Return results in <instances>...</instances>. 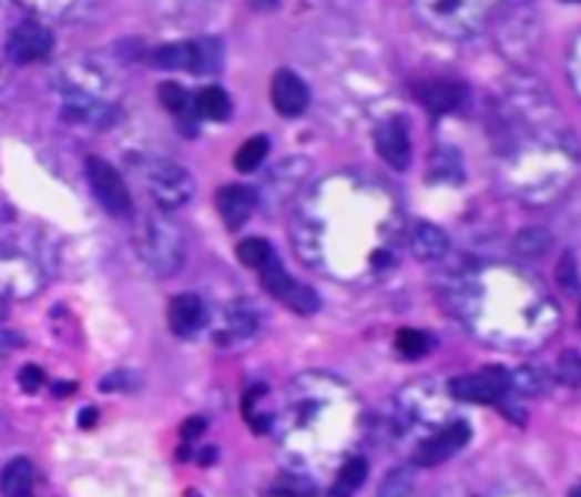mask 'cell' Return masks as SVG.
Returning <instances> with one entry per match:
<instances>
[{
    "mask_svg": "<svg viewBox=\"0 0 581 497\" xmlns=\"http://www.w3.org/2000/svg\"><path fill=\"white\" fill-rule=\"evenodd\" d=\"M455 311L479 339L526 352L560 326V311L550 305L538 280L513 267H479L455 283Z\"/></svg>",
    "mask_w": 581,
    "mask_h": 497,
    "instance_id": "cell-1",
    "label": "cell"
},
{
    "mask_svg": "<svg viewBox=\"0 0 581 497\" xmlns=\"http://www.w3.org/2000/svg\"><path fill=\"white\" fill-rule=\"evenodd\" d=\"M277 423L281 445L289 460L305 469L302 476L330 464L336 476L361 426V404L339 379L305 373L289 388Z\"/></svg>",
    "mask_w": 581,
    "mask_h": 497,
    "instance_id": "cell-2",
    "label": "cell"
},
{
    "mask_svg": "<svg viewBox=\"0 0 581 497\" xmlns=\"http://www.w3.org/2000/svg\"><path fill=\"white\" fill-rule=\"evenodd\" d=\"M53 91L60 97V115L75 128H106L119 115L106 69H96L94 60L69 62Z\"/></svg>",
    "mask_w": 581,
    "mask_h": 497,
    "instance_id": "cell-3",
    "label": "cell"
},
{
    "mask_svg": "<svg viewBox=\"0 0 581 497\" xmlns=\"http://www.w3.org/2000/svg\"><path fill=\"white\" fill-rule=\"evenodd\" d=\"M137 252L156 277H174L187 262V243L169 217L146 215L137 227Z\"/></svg>",
    "mask_w": 581,
    "mask_h": 497,
    "instance_id": "cell-4",
    "label": "cell"
},
{
    "mask_svg": "<svg viewBox=\"0 0 581 497\" xmlns=\"http://www.w3.org/2000/svg\"><path fill=\"white\" fill-rule=\"evenodd\" d=\"M137 169H141V181L146 186V193L165 212L184 209L193 200V193H196L190 171L172 162V159H143Z\"/></svg>",
    "mask_w": 581,
    "mask_h": 497,
    "instance_id": "cell-5",
    "label": "cell"
},
{
    "mask_svg": "<svg viewBox=\"0 0 581 497\" xmlns=\"http://www.w3.org/2000/svg\"><path fill=\"white\" fill-rule=\"evenodd\" d=\"M498 0H417L420 13L432 29L445 31V34H472L491 13Z\"/></svg>",
    "mask_w": 581,
    "mask_h": 497,
    "instance_id": "cell-6",
    "label": "cell"
},
{
    "mask_svg": "<svg viewBox=\"0 0 581 497\" xmlns=\"http://www.w3.org/2000/svg\"><path fill=\"white\" fill-rule=\"evenodd\" d=\"M44 274L32 248L17 240H0V293L3 295H32L41 290Z\"/></svg>",
    "mask_w": 581,
    "mask_h": 497,
    "instance_id": "cell-7",
    "label": "cell"
},
{
    "mask_svg": "<svg viewBox=\"0 0 581 497\" xmlns=\"http://www.w3.org/2000/svg\"><path fill=\"white\" fill-rule=\"evenodd\" d=\"M258 277H262V283H265L267 293L274 295V298H281L283 305H289L296 314H315L317 305H320V298H317L315 290H312L308 283H302V280L293 277V274L283 267L281 258H277V252L258 267Z\"/></svg>",
    "mask_w": 581,
    "mask_h": 497,
    "instance_id": "cell-8",
    "label": "cell"
},
{
    "mask_svg": "<svg viewBox=\"0 0 581 497\" xmlns=\"http://www.w3.org/2000/svg\"><path fill=\"white\" fill-rule=\"evenodd\" d=\"M510 373L501 371V367H486V371L467 373V376H457L448 383V392L451 398H460V402H472V404H498L507 398L510 392Z\"/></svg>",
    "mask_w": 581,
    "mask_h": 497,
    "instance_id": "cell-9",
    "label": "cell"
},
{
    "mask_svg": "<svg viewBox=\"0 0 581 497\" xmlns=\"http://www.w3.org/2000/svg\"><path fill=\"white\" fill-rule=\"evenodd\" d=\"M88 184L94 190L96 202L110 212V215H128L131 212V193H128L125 178L112 169L106 159H88Z\"/></svg>",
    "mask_w": 581,
    "mask_h": 497,
    "instance_id": "cell-10",
    "label": "cell"
},
{
    "mask_svg": "<svg viewBox=\"0 0 581 497\" xmlns=\"http://www.w3.org/2000/svg\"><path fill=\"white\" fill-rule=\"evenodd\" d=\"M470 442V423L467 419H451L441 429L420 442V448L414 450V464L417 466H436L445 464L448 457H455L457 450Z\"/></svg>",
    "mask_w": 581,
    "mask_h": 497,
    "instance_id": "cell-11",
    "label": "cell"
},
{
    "mask_svg": "<svg viewBox=\"0 0 581 497\" xmlns=\"http://www.w3.org/2000/svg\"><path fill=\"white\" fill-rule=\"evenodd\" d=\"M53 50V34L41 22H19L17 29L7 34V57L19 65L48 60Z\"/></svg>",
    "mask_w": 581,
    "mask_h": 497,
    "instance_id": "cell-12",
    "label": "cell"
},
{
    "mask_svg": "<svg viewBox=\"0 0 581 497\" xmlns=\"http://www.w3.org/2000/svg\"><path fill=\"white\" fill-rule=\"evenodd\" d=\"M271 100H274V106L281 115H302L308 103H312V91H308V84L302 81L293 69H281L274 81H271Z\"/></svg>",
    "mask_w": 581,
    "mask_h": 497,
    "instance_id": "cell-13",
    "label": "cell"
},
{
    "mask_svg": "<svg viewBox=\"0 0 581 497\" xmlns=\"http://www.w3.org/2000/svg\"><path fill=\"white\" fill-rule=\"evenodd\" d=\"M208 324V308H205V302L196 293H181L174 295L172 305H169V326H172V333L177 336H196L203 326Z\"/></svg>",
    "mask_w": 581,
    "mask_h": 497,
    "instance_id": "cell-14",
    "label": "cell"
},
{
    "mask_svg": "<svg viewBox=\"0 0 581 497\" xmlns=\"http://www.w3.org/2000/svg\"><path fill=\"white\" fill-rule=\"evenodd\" d=\"M377 153L393 165L395 171H405L410 165V134L401 119H386L379 122L377 134Z\"/></svg>",
    "mask_w": 581,
    "mask_h": 497,
    "instance_id": "cell-15",
    "label": "cell"
},
{
    "mask_svg": "<svg viewBox=\"0 0 581 497\" xmlns=\"http://www.w3.org/2000/svg\"><path fill=\"white\" fill-rule=\"evenodd\" d=\"M255 209V193L246 186H221L218 190V212L227 227H243Z\"/></svg>",
    "mask_w": 581,
    "mask_h": 497,
    "instance_id": "cell-16",
    "label": "cell"
},
{
    "mask_svg": "<svg viewBox=\"0 0 581 497\" xmlns=\"http://www.w3.org/2000/svg\"><path fill=\"white\" fill-rule=\"evenodd\" d=\"M410 252L420 258V262H439L445 258V252H448V233L436 227V224H414L410 227Z\"/></svg>",
    "mask_w": 581,
    "mask_h": 497,
    "instance_id": "cell-17",
    "label": "cell"
},
{
    "mask_svg": "<svg viewBox=\"0 0 581 497\" xmlns=\"http://www.w3.org/2000/svg\"><path fill=\"white\" fill-rule=\"evenodd\" d=\"M159 100H162V106L172 109L174 115H177V122H181V131H187V134H196V128H193V100H190V93L181 88V84H174V81H165V84H159Z\"/></svg>",
    "mask_w": 581,
    "mask_h": 497,
    "instance_id": "cell-18",
    "label": "cell"
},
{
    "mask_svg": "<svg viewBox=\"0 0 581 497\" xmlns=\"http://www.w3.org/2000/svg\"><path fill=\"white\" fill-rule=\"evenodd\" d=\"M34 485V466L26 457H17L0 473V491L7 497H26Z\"/></svg>",
    "mask_w": 581,
    "mask_h": 497,
    "instance_id": "cell-19",
    "label": "cell"
},
{
    "mask_svg": "<svg viewBox=\"0 0 581 497\" xmlns=\"http://www.w3.org/2000/svg\"><path fill=\"white\" fill-rule=\"evenodd\" d=\"M420 100L441 115V112H451L463 103V88L455 81H429L420 88Z\"/></svg>",
    "mask_w": 581,
    "mask_h": 497,
    "instance_id": "cell-20",
    "label": "cell"
},
{
    "mask_svg": "<svg viewBox=\"0 0 581 497\" xmlns=\"http://www.w3.org/2000/svg\"><path fill=\"white\" fill-rule=\"evenodd\" d=\"M193 44V65L190 72L196 75H215L224 62V50H221L218 38H200V41H190Z\"/></svg>",
    "mask_w": 581,
    "mask_h": 497,
    "instance_id": "cell-21",
    "label": "cell"
},
{
    "mask_svg": "<svg viewBox=\"0 0 581 497\" xmlns=\"http://www.w3.org/2000/svg\"><path fill=\"white\" fill-rule=\"evenodd\" d=\"M367 479V460L364 457H346L339 469H336V481H333V491L336 495H351L358 491Z\"/></svg>",
    "mask_w": 581,
    "mask_h": 497,
    "instance_id": "cell-22",
    "label": "cell"
},
{
    "mask_svg": "<svg viewBox=\"0 0 581 497\" xmlns=\"http://www.w3.org/2000/svg\"><path fill=\"white\" fill-rule=\"evenodd\" d=\"M193 106H196V112H200L203 119L224 122V119L231 115V97L221 91V88H203V91L196 93Z\"/></svg>",
    "mask_w": 581,
    "mask_h": 497,
    "instance_id": "cell-23",
    "label": "cell"
},
{
    "mask_svg": "<svg viewBox=\"0 0 581 497\" xmlns=\"http://www.w3.org/2000/svg\"><path fill=\"white\" fill-rule=\"evenodd\" d=\"M267 138H252L246 140L243 146H239V153H236V169L243 171V174H252V171H258V165L265 162L267 155Z\"/></svg>",
    "mask_w": 581,
    "mask_h": 497,
    "instance_id": "cell-24",
    "label": "cell"
},
{
    "mask_svg": "<svg viewBox=\"0 0 581 497\" xmlns=\"http://www.w3.org/2000/svg\"><path fill=\"white\" fill-rule=\"evenodd\" d=\"M153 62L162 69H190L193 65V44H165L153 53Z\"/></svg>",
    "mask_w": 581,
    "mask_h": 497,
    "instance_id": "cell-25",
    "label": "cell"
},
{
    "mask_svg": "<svg viewBox=\"0 0 581 497\" xmlns=\"http://www.w3.org/2000/svg\"><path fill=\"white\" fill-rule=\"evenodd\" d=\"M236 255H239V262L252 267V271H258L262 264L274 255V246L267 243V240H258V236H252V240H243L239 248H236Z\"/></svg>",
    "mask_w": 581,
    "mask_h": 497,
    "instance_id": "cell-26",
    "label": "cell"
},
{
    "mask_svg": "<svg viewBox=\"0 0 581 497\" xmlns=\"http://www.w3.org/2000/svg\"><path fill=\"white\" fill-rule=\"evenodd\" d=\"M395 345H398V352L405 357H424L429 355V348H432V339L420 333V329H401L398 336H395Z\"/></svg>",
    "mask_w": 581,
    "mask_h": 497,
    "instance_id": "cell-27",
    "label": "cell"
},
{
    "mask_svg": "<svg viewBox=\"0 0 581 497\" xmlns=\"http://www.w3.org/2000/svg\"><path fill=\"white\" fill-rule=\"evenodd\" d=\"M19 3L41 16H69L72 10H79L81 0H19Z\"/></svg>",
    "mask_w": 581,
    "mask_h": 497,
    "instance_id": "cell-28",
    "label": "cell"
},
{
    "mask_svg": "<svg viewBox=\"0 0 581 497\" xmlns=\"http://www.w3.org/2000/svg\"><path fill=\"white\" fill-rule=\"evenodd\" d=\"M560 379H563L565 386H579V352L575 348H569L563 355V361H560Z\"/></svg>",
    "mask_w": 581,
    "mask_h": 497,
    "instance_id": "cell-29",
    "label": "cell"
},
{
    "mask_svg": "<svg viewBox=\"0 0 581 497\" xmlns=\"http://www.w3.org/2000/svg\"><path fill=\"white\" fill-rule=\"evenodd\" d=\"M560 283H563L569 293H579V274H575V252H565L563 262H560Z\"/></svg>",
    "mask_w": 581,
    "mask_h": 497,
    "instance_id": "cell-30",
    "label": "cell"
},
{
    "mask_svg": "<svg viewBox=\"0 0 581 497\" xmlns=\"http://www.w3.org/2000/svg\"><path fill=\"white\" fill-rule=\"evenodd\" d=\"M19 386H22V392H38V388L44 386V371L41 367H34V364H29V367H22V373H19Z\"/></svg>",
    "mask_w": 581,
    "mask_h": 497,
    "instance_id": "cell-31",
    "label": "cell"
},
{
    "mask_svg": "<svg viewBox=\"0 0 581 497\" xmlns=\"http://www.w3.org/2000/svg\"><path fill=\"white\" fill-rule=\"evenodd\" d=\"M205 429L203 419H187V426H184V438H193V435H200Z\"/></svg>",
    "mask_w": 581,
    "mask_h": 497,
    "instance_id": "cell-32",
    "label": "cell"
},
{
    "mask_svg": "<svg viewBox=\"0 0 581 497\" xmlns=\"http://www.w3.org/2000/svg\"><path fill=\"white\" fill-rule=\"evenodd\" d=\"M96 417V410H81V426H94L91 419Z\"/></svg>",
    "mask_w": 581,
    "mask_h": 497,
    "instance_id": "cell-33",
    "label": "cell"
},
{
    "mask_svg": "<svg viewBox=\"0 0 581 497\" xmlns=\"http://www.w3.org/2000/svg\"><path fill=\"white\" fill-rule=\"evenodd\" d=\"M252 3H255L258 10H274V7H277V0H252Z\"/></svg>",
    "mask_w": 581,
    "mask_h": 497,
    "instance_id": "cell-34",
    "label": "cell"
},
{
    "mask_svg": "<svg viewBox=\"0 0 581 497\" xmlns=\"http://www.w3.org/2000/svg\"><path fill=\"white\" fill-rule=\"evenodd\" d=\"M0 93H3V78H0Z\"/></svg>",
    "mask_w": 581,
    "mask_h": 497,
    "instance_id": "cell-35",
    "label": "cell"
},
{
    "mask_svg": "<svg viewBox=\"0 0 581 497\" xmlns=\"http://www.w3.org/2000/svg\"><path fill=\"white\" fill-rule=\"evenodd\" d=\"M565 3H575V0H565Z\"/></svg>",
    "mask_w": 581,
    "mask_h": 497,
    "instance_id": "cell-36",
    "label": "cell"
}]
</instances>
